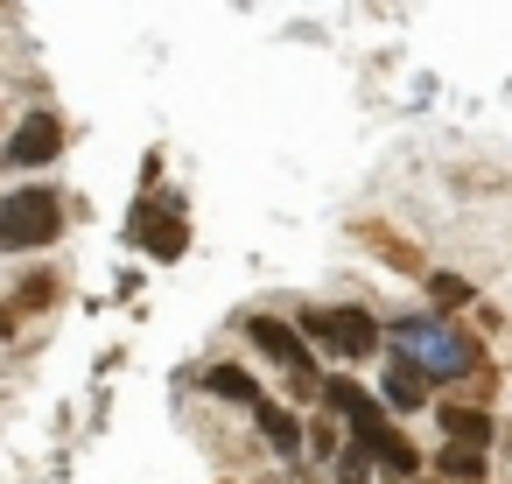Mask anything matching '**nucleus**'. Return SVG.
Returning a JSON list of instances; mask_svg holds the SVG:
<instances>
[{"instance_id":"obj_1","label":"nucleus","mask_w":512,"mask_h":484,"mask_svg":"<svg viewBox=\"0 0 512 484\" xmlns=\"http://www.w3.org/2000/svg\"><path fill=\"white\" fill-rule=\"evenodd\" d=\"M330 407H344V421L365 435V449H372V456H379L393 477H414V463H421V456H414V442H407V435H400V428H393V421H386V414H379V407H372L358 386L330 379Z\"/></svg>"},{"instance_id":"obj_2","label":"nucleus","mask_w":512,"mask_h":484,"mask_svg":"<svg viewBox=\"0 0 512 484\" xmlns=\"http://www.w3.org/2000/svg\"><path fill=\"white\" fill-rule=\"evenodd\" d=\"M302 330H309L316 344L344 351V358H372V351H379V323H372L365 309H309Z\"/></svg>"},{"instance_id":"obj_3","label":"nucleus","mask_w":512,"mask_h":484,"mask_svg":"<svg viewBox=\"0 0 512 484\" xmlns=\"http://www.w3.org/2000/svg\"><path fill=\"white\" fill-rule=\"evenodd\" d=\"M57 239V197L50 190H22L0 204V246H50Z\"/></svg>"},{"instance_id":"obj_4","label":"nucleus","mask_w":512,"mask_h":484,"mask_svg":"<svg viewBox=\"0 0 512 484\" xmlns=\"http://www.w3.org/2000/svg\"><path fill=\"white\" fill-rule=\"evenodd\" d=\"M64 148V127L50 120V113H29L22 127H15V162H50Z\"/></svg>"},{"instance_id":"obj_5","label":"nucleus","mask_w":512,"mask_h":484,"mask_svg":"<svg viewBox=\"0 0 512 484\" xmlns=\"http://www.w3.org/2000/svg\"><path fill=\"white\" fill-rule=\"evenodd\" d=\"M134 239H141L148 253H162V260H169V253H183V239H190V232H183V218H148V211H141V218H134Z\"/></svg>"},{"instance_id":"obj_6","label":"nucleus","mask_w":512,"mask_h":484,"mask_svg":"<svg viewBox=\"0 0 512 484\" xmlns=\"http://www.w3.org/2000/svg\"><path fill=\"white\" fill-rule=\"evenodd\" d=\"M253 337H260V351H274V358H288V365H295V372L309 379V351H302V337H295L288 323H267V316H260V323H253Z\"/></svg>"},{"instance_id":"obj_7","label":"nucleus","mask_w":512,"mask_h":484,"mask_svg":"<svg viewBox=\"0 0 512 484\" xmlns=\"http://www.w3.org/2000/svg\"><path fill=\"white\" fill-rule=\"evenodd\" d=\"M442 428H449L456 449H484L491 442V414H477V407H442Z\"/></svg>"},{"instance_id":"obj_8","label":"nucleus","mask_w":512,"mask_h":484,"mask_svg":"<svg viewBox=\"0 0 512 484\" xmlns=\"http://www.w3.org/2000/svg\"><path fill=\"white\" fill-rule=\"evenodd\" d=\"M253 414H260V428H267V442H274V449H295V442H302V428H295V414H288V407L260 400Z\"/></svg>"},{"instance_id":"obj_9","label":"nucleus","mask_w":512,"mask_h":484,"mask_svg":"<svg viewBox=\"0 0 512 484\" xmlns=\"http://www.w3.org/2000/svg\"><path fill=\"white\" fill-rule=\"evenodd\" d=\"M386 393H393V407H421V400H428V379H421V365H393Z\"/></svg>"},{"instance_id":"obj_10","label":"nucleus","mask_w":512,"mask_h":484,"mask_svg":"<svg viewBox=\"0 0 512 484\" xmlns=\"http://www.w3.org/2000/svg\"><path fill=\"white\" fill-rule=\"evenodd\" d=\"M204 386H211V393H225V400H246V407H260V393H253V379H246V372H232V365H218V372H204Z\"/></svg>"},{"instance_id":"obj_11","label":"nucleus","mask_w":512,"mask_h":484,"mask_svg":"<svg viewBox=\"0 0 512 484\" xmlns=\"http://www.w3.org/2000/svg\"><path fill=\"white\" fill-rule=\"evenodd\" d=\"M442 470H449V477H477V470H484V456H477V449H456V442H449V449H442Z\"/></svg>"},{"instance_id":"obj_12","label":"nucleus","mask_w":512,"mask_h":484,"mask_svg":"<svg viewBox=\"0 0 512 484\" xmlns=\"http://www.w3.org/2000/svg\"><path fill=\"white\" fill-rule=\"evenodd\" d=\"M22 302H57V281H43V274H36V281L22 288Z\"/></svg>"},{"instance_id":"obj_13","label":"nucleus","mask_w":512,"mask_h":484,"mask_svg":"<svg viewBox=\"0 0 512 484\" xmlns=\"http://www.w3.org/2000/svg\"><path fill=\"white\" fill-rule=\"evenodd\" d=\"M8 330H15V309H0V337H8Z\"/></svg>"}]
</instances>
